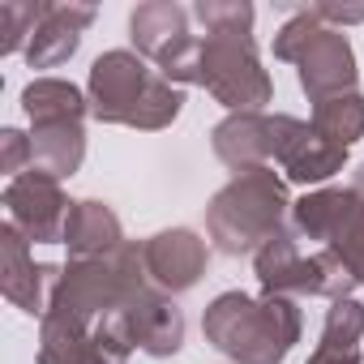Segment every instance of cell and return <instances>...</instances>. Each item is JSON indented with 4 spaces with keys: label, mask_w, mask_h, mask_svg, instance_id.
Masks as SVG:
<instances>
[{
    "label": "cell",
    "mask_w": 364,
    "mask_h": 364,
    "mask_svg": "<svg viewBox=\"0 0 364 364\" xmlns=\"http://www.w3.org/2000/svg\"><path fill=\"white\" fill-rule=\"evenodd\" d=\"M198 82L228 112H262L274 99V82L262 69L253 31H206L198 56Z\"/></svg>",
    "instance_id": "obj_5"
},
{
    "label": "cell",
    "mask_w": 364,
    "mask_h": 364,
    "mask_svg": "<svg viewBox=\"0 0 364 364\" xmlns=\"http://www.w3.org/2000/svg\"><path fill=\"white\" fill-rule=\"evenodd\" d=\"M364 338V304L360 300H330L326 309V321H321V343H334V347H360Z\"/></svg>",
    "instance_id": "obj_23"
},
{
    "label": "cell",
    "mask_w": 364,
    "mask_h": 364,
    "mask_svg": "<svg viewBox=\"0 0 364 364\" xmlns=\"http://www.w3.org/2000/svg\"><path fill=\"white\" fill-rule=\"evenodd\" d=\"M291 198L287 185L274 167H253L232 176L228 185L210 198L206 206V232L219 245V253L240 257V253H257L266 249L274 236L287 232L291 223Z\"/></svg>",
    "instance_id": "obj_3"
},
{
    "label": "cell",
    "mask_w": 364,
    "mask_h": 364,
    "mask_svg": "<svg viewBox=\"0 0 364 364\" xmlns=\"http://www.w3.org/2000/svg\"><path fill=\"white\" fill-rule=\"evenodd\" d=\"M300 304L291 296H245L223 291L206 304V343L236 364H283L300 343Z\"/></svg>",
    "instance_id": "obj_1"
},
{
    "label": "cell",
    "mask_w": 364,
    "mask_h": 364,
    "mask_svg": "<svg viewBox=\"0 0 364 364\" xmlns=\"http://www.w3.org/2000/svg\"><path fill=\"white\" fill-rule=\"evenodd\" d=\"M35 167V150H31V133L22 129H5L0 133V171H5L9 180H18L22 171Z\"/></svg>",
    "instance_id": "obj_26"
},
{
    "label": "cell",
    "mask_w": 364,
    "mask_h": 364,
    "mask_svg": "<svg viewBox=\"0 0 364 364\" xmlns=\"http://www.w3.org/2000/svg\"><path fill=\"white\" fill-rule=\"evenodd\" d=\"M22 112L31 129L35 124H82L90 116V99L65 77H35L22 90Z\"/></svg>",
    "instance_id": "obj_18"
},
{
    "label": "cell",
    "mask_w": 364,
    "mask_h": 364,
    "mask_svg": "<svg viewBox=\"0 0 364 364\" xmlns=\"http://www.w3.org/2000/svg\"><path fill=\"white\" fill-rule=\"evenodd\" d=\"M65 245H69V257H103V253H116L124 245V228H120V219L107 202L82 198L69 210Z\"/></svg>",
    "instance_id": "obj_17"
},
{
    "label": "cell",
    "mask_w": 364,
    "mask_h": 364,
    "mask_svg": "<svg viewBox=\"0 0 364 364\" xmlns=\"http://www.w3.org/2000/svg\"><path fill=\"white\" fill-rule=\"evenodd\" d=\"M309 120H296L287 112H232L228 120L215 124L210 133V146L219 154V163H228L236 176L240 171H253V167H270V163H283L287 150L304 137Z\"/></svg>",
    "instance_id": "obj_10"
},
{
    "label": "cell",
    "mask_w": 364,
    "mask_h": 364,
    "mask_svg": "<svg viewBox=\"0 0 364 364\" xmlns=\"http://www.w3.org/2000/svg\"><path fill=\"white\" fill-rule=\"evenodd\" d=\"M31 150H35L39 171L65 180L86 159V129L82 124H35L31 129Z\"/></svg>",
    "instance_id": "obj_19"
},
{
    "label": "cell",
    "mask_w": 364,
    "mask_h": 364,
    "mask_svg": "<svg viewBox=\"0 0 364 364\" xmlns=\"http://www.w3.org/2000/svg\"><path fill=\"white\" fill-rule=\"evenodd\" d=\"M39 364H129V351L116 347L95 326H77L56 313H43L39 317Z\"/></svg>",
    "instance_id": "obj_15"
},
{
    "label": "cell",
    "mask_w": 364,
    "mask_h": 364,
    "mask_svg": "<svg viewBox=\"0 0 364 364\" xmlns=\"http://www.w3.org/2000/svg\"><path fill=\"white\" fill-rule=\"evenodd\" d=\"M291 232L321 240V249H330L364 287V198L351 193V185L304 193L291 206Z\"/></svg>",
    "instance_id": "obj_8"
},
{
    "label": "cell",
    "mask_w": 364,
    "mask_h": 364,
    "mask_svg": "<svg viewBox=\"0 0 364 364\" xmlns=\"http://www.w3.org/2000/svg\"><path fill=\"white\" fill-rule=\"evenodd\" d=\"M321 31V22H317V14L313 9H300V14H291L283 26H279V35H274V56L279 60H287V65H296L300 60V52L313 43V35Z\"/></svg>",
    "instance_id": "obj_24"
},
{
    "label": "cell",
    "mask_w": 364,
    "mask_h": 364,
    "mask_svg": "<svg viewBox=\"0 0 364 364\" xmlns=\"http://www.w3.org/2000/svg\"><path fill=\"white\" fill-rule=\"evenodd\" d=\"M351 193L364 198V163H355V171H351Z\"/></svg>",
    "instance_id": "obj_29"
},
{
    "label": "cell",
    "mask_w": 364,
    "mask_h": 364,
    "mask_svg": "<svg viewBox=\"0 0 364 364\" xmlns=\"http://www.w3.org/2000/svg\"><path fill=\"white\" fill-rule=\"evenodd\" d=\"M141 262H146V279L159 291L180 296L202 283L210 266V249L193 228H163L141 240Z\"/></svg>",
    "instance_id": "obj_12"
},
{
    "label": "cell",
    "mask_w": 364,
    "mask_h": 364,
    "mask_svg": "<svg viewBox=\"0 0 364 364\" xmlns=\"http://www.w3.org/2000/svg\"><path fill=\"white\" fill-rule=\"evenodd\" d=\"M146 283L150 279H146L141 245L124 240L116 253H103V257H69V266H60L52 279L48 313L77 321V326H99Z\"/></svg>",
    "instance_id": "obj_4"
},
{
    "label": "cell",
    "mask_w": 364,
    "mask_h": 364,
    "mask_svg": "<svg viewBox=\"0 0 364 364\" xmlns=\"http://www.w3.org/2000/svg\"><path fill=\"white\" fill-rule=\"evenodd\" d=\"M86 99H90V116L95 120L146 129V133L167 129L180 112H185V90L171 86L159 69H150L129 48L103 52L90 65Z\"/></svg>",
    "instance_id": "obj_2"
},
{
    "label": "cell",
    "mask_w": 364,
    "mask_h": 364,
    "mask_svg": "<svg viewBox=\"0 0 364 364\" xmlns=\"http://www.w3.org/2000/svg\"><path fill=\"white\" fill-rule=\"evenodd\" d=\"M5 210H9V223L26 240H35V245H65V223H69L73 202L65 198L56 176L31 167L18 180H9Z\"/></svg>",
    "instance_id": "obj_11"
},
{
    "label": "cell",
    "mask_w": 364,
    "mask_h": 364,
    "mask_svg": "<svg viewBox=\"0 0 364 364\" xmlns=\"http://www.w3.org/2000/svg\"><path fill=\"white\" fill-rule=\"evenodd\" d=\"M95 22V9L90 5H48L31 48H26V65L31 69H56L65 65L77 48H82V35L90 31Z\"/></svg>",
    "instance_id": "obj_16"
},
{
    "label": "cell",
    "mask_w": 364,
    "mask_h": 364,
    "mask_svg": "<svg viewBox=\"0 0 364 364\" xmlns=\"http://www.w3.org/2000/svg\"><path fill=\"white\" fill-rule=\"evenodd\" d=\"M309 9L326 26H360L364 22V5H309Z\"/></svg>",
    "instance_id": "obj_27"
},
{
    "label": "cell",
    "mask_w": 364,
    "mask_h": 364,
    "mask_svg": "<svg viewBox=\"0 0 364 364\" xmlns=\"http://www.w3.org/2000/svg\"><path fill=\"white\" fill-rule=\"evenodd\" d=\"M193 18L206 31H253V5L245 0H202L193 5Z\"/></svg>",
    "instance_id": "obj_25"
},
{
    "label": "cell",
    "mask_w": 364,
    "mask_h": 364,
    "mask_svg": "<svg viewBox=\"0 0 364 364\" xmlns=\"http://www.w3.org/2000/svg\"><path fill=\"white\" fill-rule=\"evenodd\" d=\"M189 9L176 0H146L129 14V39L141 60H154V69L171 86H189L198 82V56L202 39L189 31Z\"/></svg>",
    "instance_id": "obj_7"
},
{
    "label": "cell",
    "mask_w": 364,
    "mask_h": 364,
    "mask_svg": "<svg viewBox=\"0 0 364 364\" xmlns=\"http://www.w3.org/2000/svg\"><path fill=\"white\" fill-rule=\"evenodd\" d=\"M43 14H48V0H0V56L26 52Z\"/></svg>",
    "instance_id": "obj_22"
},
{
    "label": "cell",
    "mask_w": 364,
    "mask_h": 364,
    "mask_svg": "<svg viewBox=\"0 0 364 364\" xmlns=\"http://www.w3.org/2000/svg\"><path fill=\"white\" fill-rule=\"evenodd\" d=\"M253 270H257V283H262V296H326V300H347L351 287H360L351 279V270L330 253H300L296 249V236L291 228L283 236H274L266 249L253 253Z\"/></svg>",
    "instance_id": "obj_6"
},
{
    "label": "cell",
    "mask_w": 364,
    "mask_h": 364,
    "mask_svg": "<svg viewBox=\"0 0 364 364\" xmlns=\"http://www.w3.org/2000/svg\"><path fill=\"white\" fill-rule=\"evenodd\" d=\"M99 334H107L116 347L146 351L154 360H167L185 347V313L176 309V300L167 291H159L154 283H146L137 296H129L116 313H107L99 326Z\"/></svg>",
    "instance_id": "obj_9"
},
{
    "label": "cell",
    "mask_w": 364,
    "mask_h": 364,
    "mask_svg": "<svg viewBox=\"0 0 364 364\" xmlns=\"http://www.w3.org/2000/svg\"><path fill=\"white\" fill-rule=\"evenodd\" d=\"M343 159L347 150H334L330 141H321L313 133V124L304 129V137L287 150V159L279 163L287 171V180H296V185H321V180H330L334 171H343Z\"/></svg>",
    "instance_id": "obj_21"
},
{
    "label": "cell",
    "mask_w": 364,
    "mask_h": 364,
    "mask_svg": "<svg viewBox=\"0 0 364 364\" xmlns=\"http://www.w3.org/2000/svg\"><path fill=\"white\" fill-rule=\"evenodd\" d=\"M313 133L321 141H330L334 150H351L360 137H364V95L351 90V95H338V99H326V103H313Z\"/></svg>",
    "instance_id": "obj_20"
},
{
    "label": "cell",
    "mask_w": 364,
    "mask_h": 364,
    "mask_svg": "<svg viewBox=\"0 0 364 364\" xmlns=\"http://www.w3.org/2000/svg\"><path fill=\"white\" fill-rule=\"evenodd\" d=\"M52 279H56V266H35L31 240L14 223L0 228V291L14 309L43 317L52 300Z\"/></svg>",
    "instance_id": "obj_14"
},
{
    "label": "cell",
    "mask_w": 364,
    "mask_h": 364,
    "mask_svg": "<svg viewBox=\"0 0 364 364\" xmlns=\"http://www.w3.org/2000/svg\"><path fill=\"white\" fill-rule=\"evenodd\" d=\"M309 364H360V347H334V343H317Z\"/></svg>",
    "instance_id": "obj_28"
},
{
    "label": "cell",
    "mask_w": 364,
    "mask_h": 364,
    "mask_svg": "<svg viewBox=\"0 0 364 364\" xmlns=\"http://www.w3.org/2000/svg\"><path fill=\"white\" fill-rule=\"evenodd\" d=\"M296 77H300V90L309 95V103L351 95L360 73H355V52H351L347 35L321 22V31L313 35V43L296 60Z\"/></svg>",
    "instance_id": "obj_13"
}]
</instances>
